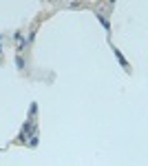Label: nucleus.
<instances>
[{
    "instance_id": "nucleus-1",
    "label": "nucleus",
    "mask_w": 148,
    "mask_h": 166,
    "mask_svg": "<svg viewBox=\"0 0 148 166\" xmlns=\"http://www.w3.org/2000/svg\"><path fill=\"white\" fill-rule=\"evenodd\" d=\"M111 49H113V53H115V58L119 60V64H122V69H124V71H128V62H126V58H124V56H122V53H119V49H117V46H111Z\"/></svg>"
},
{
    "instance_id": "nucleus-2",
    "label": "nucleus",
    "mask_w": 148,
    "mask_h": 166,
    "mask_svg": "<svg viewBox=\"0 0 148 166\" xmlns=\"http://www.w3.org/2000/svg\"><path fill=\"white\" fill-rule=\"evenodd\" d=\"M95 16H97V20L102 22V27H104V31L108 33V31H111V22H108V18H106V16H104L102 11H95Z\"/></svg>"
},
{
    "instance_id": "nucleus-3",
    "label": "nucleus",
    "mask_w": 148,
    "mask_h": 166,
    "mask_svg": "<svg viewBox=\"0 0 148 166\" xmlns=\"http://www.w3.org/2000/svg\"><path fill=\"white\" fill-rule=\"evenodd\" d=\"M16 66H18V69H20V71H22V69H24V60H22V53H20V51H18V53H16Z\"/></svg>"
},
{
    "instance_id": "nucleus-4",
    "label": "nucleus",
    "mask_w": 148,
    "mask_h": 166,
    "mask_svg": "<svg viewBox=\"0 0 148 166\" xmlns=\"http://www.w3.org/2000/svg\"><path fill=\"white\" fill-rule=\"evenodd\" d=\"M36 111H38V104L33 102V104L29 106V117H31V120H36Z\"/></svg>"
},
{
    "instance_id": "nucleus-5",
    "label": "nucleus",
    "mask_w": 148,
    "mask_h": 166,
    "mask_svg": "<svg viewBox=\"0 0 148 166\" xmlns=\"http://www.w3.org/2000/svg\"><path fill=\"white\" fill-rule=\"evenodd\" d=\"M13 38H16V40L20 42V40H22V31H16V33H13Z\"/></svg>"
},
{
    "instance_id": "nucleus-6",
    "label": "nucleus",
    "mask_w": 148,
    "mask_h": 166,
    "mask_svg": "<svg viewBox=\"0 0 148 166\" xmlns=\"http://www.w3.org/2000/svg\"><path fill=\"white\" fill-rule=\"evenodd\" d=\"M0 56H2V36H0Z\"/></svg>"
},
{
    "instance_id": "nucleus-7",
    "label": "nucleus",
    "mask_w": 148,
    "mask_h": 166,
    "mask_svg": "<svg viewBox=\"0 0 148 166\" xmlns=\"http://www.w3.org/2000/svg\"><path fill=\"white\" fill-rule=\"evenodd\" d=\"M108 2H111V5H113V2H115V0H108Z\"/></svg>"
}]
</instances>
